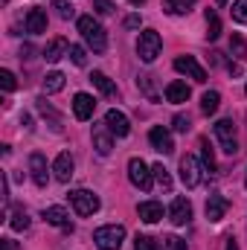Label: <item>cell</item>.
I'll return each mask as SVG.
<instances>
[{"label": "cell", "instance_id": "1", "mask_svg": "<svg viewBox=\"0 0 247 250\" xmlns=\"http://www.w3.org/2000/svg\"><path fill=\"white\" fill-rule=\"evenodd\" d=\"M79 32H82V38L87 41V47H90L93 53H105L108 35H105L102 23H99L93 15H82V18H79Z\"/></svg>", "mask_w": 247, "mask_h": 250}, {"label": "cell", "instance_id": "2", "mask_svg": "<svg viewBox=\"0 0 247 250\" xmlns=\"http://www.w3.org/2000/svg\"><path fill=\"white\" fill-rule=\"evenodd\" d=\"M160 50H163L160 32H157V29H143L140 38H137V56H140V62L151 64L157 56H160Z\"/></svg>", "mask_w": 247, "mask_h": 250}, {"label": "cell", "instance_id": "3", "mask_svg": "<svg viewBox=\"0 0 247 250\" xmlns=\"http://www.w3.org/2000/svg\"><path fill=\"white\" fill-rule=\"evenodd\" d=\"M93 242L99 250H120L125 242V227L123 224H105L93 233Z\"/></svg>", "mask_w": 247, "mask_h": 250}, {"label": "cell", "instance_id": "4", "mask_svg": "<svg viewBox=\"0 0 247 250\" xmlns=\"http://www.w3.org/2000/svg\"><path fill=\"white\" fill-rule=\"evenodd\" d=\"M181 181H184L186 189L201 187V181H204V163L198 157H192V154L181 157Z\"/></svg>", "mask_w": 247, "mask_h": 250}, {"label": "cell", "instance_id": "5", "mask_svg": "<svg viewBox=\"0 0 247 250\" xmlns=\"http://www.w3.org/2000/svg\"><path fill=\"white\" fill-rule=\"evenodd\" d=\"M70 204L79 215H93L99 209V195L90 192V189H73L70 192Z\"/></svg>", "mask_w": 247, "mask_h": 250}, {"label": "cell", "instance_id": "6", "mask_svg": "<svg viewBox=\"0 0 247 250\" xmlns=\"http://www.w3.org/2000/svg\"><path fill=\"white\" fill-rule=\"evenodd\" d=\"M128 178H131V184L137 189L148 192V189H151V181H154V172H151L140 157H131V160H128Z\"/></svg>", "mask_w": 247, "mask_h": 250}, {"label": "cell", "instance_id": "7", "mask_svg": "<svg viewBox=\"0 0 247 250\" xmlns=\"http://www.w3.org/2000/svg\"><path fill=\"white\" fill-rule=\"evenodd\" d=\"M215 140L221 143V151H227L230 157L239 151V143H236V125H233V120H218V123H215Z\"/></svg>", "mask_w": 247, "mask_h": 250}, {"label": "cell", "instance_id": "8", "mask_svg": "<svg viewBox=\"0 0 247 250\" xmlns=\"http://www.w3.org/2000/svg\"><path fill=\"white\" fill-rule=\"evenodd\" d=\"M175 70H178V73H184V76H189V79H192V82H198V84H204V82H206V70L198 64L195 56H178V59H175Z\"/></svg>", "mask_w": 247, "mask_h": 250}, {"label": "cell", "instance_id": "9", "mask_svg": "<svg viewBox=\"0 0 247 250\" xmlns=\"http://www.w3.org/2000/svg\"><path fill=\"white\" fill-rule=\"evenodd\" d=\"M148 143H151V148L160 151V154H172V151H175V140H172L169 128H163V125H154V128L148 131Z\"/></svg>", "mask_w": 247, "mask_h": 250}, {"label": "cell", "instance_id": "10", "mask_svg": "<svg viewBox=\"0 0 247 250\" xmlns=\"http://www.w3.org/2000/svg\"><path fill=\"white\" fill-rule=\"evenodd\" d=\"M93 148H96L102 157H108V154L114 151V134H111V128L105 123L93 128Z\"/></svg>", "mask_w": 247, "mask_h": 250}, {"label": "cell", "instance_id": "11", "mask_svg": "<svg viewBox=\"0 0 247 250\" xmlns=\"http://www.w3.org/2000/svg\"><path fill=\"white\" fill-rule=\"evenodd\" d=\"M105 125L111 128L114 137H128V134H131V123H128V117H125L123 111H117V108H111V111L105 114Z\"/></svg>", "mask_w": 247, "mask_h": 250}, {"label": "cell", "instance_id": "12", "mask_svg": "<svg viewBox=\"0 0 247 250\" xmlns=\"http://www.w3.org/2000/svg\"><path fill=\"white\" fill-rule=\"evenodd\" d=\"M93 111H96V99L90 96V93H76L73 96V114H76V120H90L93 117Z\"/></svg>", "mask_w": 247, "mask_h": 250}, {"label": "cell", "instance_id": "13", "mask_svg": "<svg viewBox=\"0 0 247 250\" xmlns=\"http://www.w3.org/2000/svg\"><path fill=\"white\" fill-rule=\"evenodd\" d=\"M169 218H172V224H178V227L189 224V218H192V204H189L186 198H175L172 207H169Z\"/></svg>", "mask_w": 247, "mask_h": 250}, {"label": "cell", "instance_id": "14", "mask_svg": "<svg viewBox=\"0 0 247 250\" xmlns=\"http://www.w3.org/2000/svg\"><path fill=\"white\" fill-rule=\"evenodd\" d=\"M29 169H32V181H35V187H47L50 172H47V157H44L41 151H35V154L29 157Z\"/></svg>", "mask_w": 247, "mask_h": 250}, {"label": "cell", "instance_id": "15", "mask_svg": "<svg viewBox=\"0 0 247 250\" xmlns=\"http://www.w3.org/2000/svg\"><path fill=\"white\" fill-rule=\"evenodd\" d=\"M50 227H62V230H73V224H70V215H67V209L64 207H47L44 209V215H41Z\"/></svg>", "mask_w": 247, "mask_h": 250}, {"label": "cell", "instance_id": "16", "mask_svg": "<svg viewBox=\"0 0 247 250\" xmlns=\"http://www.w3.org/2000/svg\"><path fill=\"white\" fill-rule=\"evenodd\" d=\"M73 157L62 151L59 157H56V163H53V175H56V181H62V184H70V178H73Z\"/></svg>", "mask_w": 247, "mask_h": 250}, {"label": "cell", "instance_id": "17", "mask_svg": "<svg viewBox=\"0 0 247 250\" xmlns=\"http://www.w3.org/2000/svg\"><path fill=\"white\" fill-rule=\"evenodd\" d=\"M227 198H221V195H209L206 198V207H204V212H206V218L209 221H221L224 215H227Z\"/></svg>", "mask_w": 247, "mask_h": 250}, {"label": "cell", "instance_id": "18", "mask_svg": "<svg viewBox=\"0 0 247 250\" xmlns=\"http://www.w3.org/2000/svg\"><path fill=\"white\" fill-rule=\"evenodd\" d=\"M137 215H140L145 224H157V221L163 218V204H157V201H143V204L137 207Z\"/></svg>", "mask_w": 247, "mask_h": 250}, {"label": "cell", "instance_id": "19", "mask_svg": "<svg viewBox=\"0 0 247 250\" xmlns=\"http://www.w3.org/2000/svg\"><path fill=\"white\" fill-rule=\"evenodd\" d=\"M26 32L29 35L47 32V12L44 9H29V15H26Z\"/></svg>", "mask_w": 247, "mask_h": 250}, {"label": "cell", "instance_id": "20", "mask_svg": "<svg viewBox=\"0 0 247 250\" xmlns=\"http://www.w3.org/2000/svg\"><path fill=\"white\" fill-rule=\"evenodd\" d=\"M67 53H70V44H67L64 38H53V41H50V44L44 47V59H47L50 64L62 62V59L67 56Z\"/></svg>", "mask_w": 247, "mask_h": 250}, {"label": "cell", "instance_id": "21", "mask_svg": "<svg viewBox=\"0 0 247 250\" xmlns=\"http://www.w3.org/2000/svg\"><path fill=\"white\" fill-rule=\"evenodd\" d=\"M189 96H192V90H189L186 82H172V84H166V99H169L172 105H181Z\"/></svg>", "mask_w": 247, "mask_h": 250}, {"label": "cell", "instance_id": "22", "mask_svg": "<svg viewBox=\"0 0 247 250\" xmlns=\"http://www.w3.org/2000/svg\"><path fill=\"white\" fill-rule=\"evenodd\" d=\"M90 82H93V87H96L102 96H114V93H117L114 82H111V79H108L102 70H93V73H90Z\"/></svg>", "mask_w": 247, "mask_h": 250}, {"label": "cell", "instance_id": "23", "mask_svg": "<svg viewBox=\"0 0 247 250\" xmlns=\"http://www.w3.org/2000/svg\"><path fill=\"white\" fill-rule=\"evenodd\" d=\"M218 105H221V93H218V90H206V93L201 96V111H204L206 117H212V114L218 111Z\"/></svg>", "mask_w": 247, "mask_h": 250}, {"label": "cell", "instance_id": "24", "mask_svg": "<svg viewBox=\"0 0 247 250\" xmlns=\"http://www.w3.org/2000/svg\"><path fill=\"white\" fill-rule=\"evenodd\" d=\"M201 163H204L206 175L218 172V166H215V154H212V148H209V143H206V140H201Z\"/></svg>", "mask_w": 247, "mask_h": 250}, {"label": "cell", "instance_id": "25", "mask_svg": "<svg viewBox=\"0 0 247 250\" xmlns=\"http://www.w3.org/2000/svg\"><path fill=\"white\" fill-rule=\"evenodd\" d=\"M62 87H64V73H59V70L47 73V79H44V93H59Z\"/></svg>", "mask_w": 247, "mask_h": 250}, {"label": "cell", "instance_id": "26", "mask_svg": "<svg viewBox=\"0 0 247 250\" xmlns=\"http://www.w3.org/2000/svg\"><path fill=\"white\" fill-rule=\"evenodd\" d=\"M230 53H233L239 62H245V59H247V41L239 35V32H233V35H230Z\"/></svg>", "mask_w": 247, "mask_h": 250}, {"label": "cell", "instance_id": "27", "mask_svg": "<svg viewBox=\"0 0 247 250\" xmlns=\"http://www.w3.org/2000/svg\"><path fill=\"white\" fill-rule=\"evenodd\" d=\"M218 35H221V21H218V15L212 9H206V38L215 41Z\"/></svg>", "mask_w": 247, "mask_h": 250}, {"label": "cell", "instance_id": "28", "mask_svg": "<svg viewBox=\"0 0 247 250\" xmlns=\"http://www.w3.org/2000/svg\"><path fill=\"white\" fill-rule=\"evenodd\" d=\"M67 56H70V62L76 64V67H84L87 64V50L82 44H70V53Z\"/></svg>", "mask_w": 247, "mask_h": 250}, {"label": "cell", "instance_id": "29", "mask_svg": "<svg viewBox=\"0 0 247 250\" xmlns=\"http://www.w3.org/2000/svg\"><path fill=\"white\" fill-rule=\"evenodd\" d=\"M151 172H154V181L160 184V189H172V178H169V172L163 169V163H157V166H151Z\"/></svg>", "mask_w": 247, "mask_h": 250}, {"label": "cell", "instance_id": "30", "mask_svg": "<svg viewBox=\"0 0 247 250\" xmlns=\"http://www.w3.org/2000/svg\"><path fill=\"white\" fill-rule=\"evenodd\" d=\"M192 6H195V0H166V9L172 15H186Z\"/></svg>", "mask_w": 247, "mask_h": 250}, {"label": "cell", "instance_id": "31", "mask_svg": "<svg viewBox=\"0 0 247 250\" xmlns=\"http://www.w3.org/2000/svg\"><path fill=\"white\" fill-rule=\"evenodd\" d=\"M9 227H12V230H26V227H29V215H26L23 209H15L12 218H9Z\"/></svg>", "mask_w": 247, "mask_h": 250}, {"label": "cell", "instance_id": "32", "mask_svg": "<svg viewBox=\"0 0 247 250\" xmlns=\"http://www.w3.org/2000/svg\"><path fill=\"white\" fill-rule=\"evenodd\" d=\"M53 9L59 12V18H62V21H70V18L76 15V9H73L67 0H53Z\"/></svg>", "mask_w": 247, "mask_h": 250}, {"label": "cell", "instance_id": "33", "mask_svg": "<svg viewBox=\"0 0 247 250\" xmlns=\"http://www.w3.org/2000/svg\"><path fill=\"white\" fill-rule=\"evenodd\" d=\"M230 12H233V21H239V23H247V0H236Z\"/></svg>", "mask_w": 247, "mask_h": 250}, {"label": "cell", "instance_id": "34", "mask_svg": "<svg viewBox=\"0 0 247 250\" xmlns=\"http://www.w3.org/2000/svg\"><path fill=\"white\" fill-rule=\"evenodd\" d=\"M0 87H3L6 93L18 87V82H15V73H12V70H0Z\"/></svg>", "mask_w": 247, "mask_h": 250}, {"label": "cell", "instance_id": "35", "mask_svg": "<svg viewBox=\"0 0 247 250\" xmlns=\"http://www.w3.org/2000/svg\"><path fill=\"white\" fill-rule=\"evenodd\" d=\"M93 12L102 15V18H108V15H114V3L111 0H93Z\"/></svg>", "mask_w": 247, "mask_h": 250}, {"label": "cell", "instance_id": "36", "mask_svg": "<svg viewBox=\"0 0 247 250\" xmlns=\"http://www.w3.org/2000/svg\"><path fill=\"white\" fill-rule=\"evenodd\" d=\"M134 250H157V242L151 236H137L134 239Z\"/></svg>", "mask_w": 247, "mask_h": 250}, {"label": "cell", "instance_id": "37", "mask_svg": "<svg viewBox=\"0 0 247 250\" xmlns=\"http://www.w3.org/2000/svg\"><path fill=\"white\" fill-rule=\"evenodd\" d=\"M172 128H175V131H181V134H186V131L192 128V123H189V117H184V114H178V117L172 120Z\"/></svg>", "mask_w": 247, "mask_h": 250}, {"label": "cell", "instance_id": "38", "mask_svg": "<svg viewBox=\"0 0 247 250\" xmlns=\"http://www.w3.org/2000/svg\"><path fill=\"white\" fill-rule=\"evenodd\" d=\"M166 248L169 250H186V242L178 239V236H169V239H166Z\"/></svg>", "mask_w": 247, "mask_h": 250}, {"label": "cell", "instance_id": "39", "mask_svg": "<svg viewBox=\"0 0 247 250\" xmlns=\"http://www.w3.org/2000/svg\"><path fill=\"white\" fill-rule=\"evenodd\" d=\"M125 26H128V29H137V26H140V15H128V18H125Z\"/></svg>", "mask_w": 247, "mask_h": 250}, {"label": "cell", "instance_id": "40", "mask_svg": "<svg viewBox=\"0 0 247 250\" xmlns=\"http://www.w3.org/2000/svg\"><path fill=\"white\" fill-rule=\"evenodd\" d=\"M227 250H239V245H236V239H230V242H227Z\"/></svg>", "mask_w": 247, "mask_h": 250}, {"label": "cell", "instance_id": "41", "mask_svg": "<svg viewBox=\"0 0 247 250\" xmlns=\"http://www.w3.org/2000/svg\"><path fill=\"white\" fill-rule=\"evenodd\" d=\"M128 3H134V6H143V3H145V0H128Z\"/></svg>", "mask_w": 247, "mask_h": 250}, {"label": "cell", "instance_id": "42", "mask_svg": "<svg viewBox=\"0 0 247 250\" xmlns=\"http://www.w3.org/2000/svg\"><path fill=\"white\" fill-rule=\"evenodd\" d=\"M215 3H218V6H224V3H227V0H215Z\"/></svg>", "mask_w": 247, "mask_h": 250}, {"label": "cell", "instance_id": "43", "mask_svg": "<svg viewBox=\"0 0 247 250\" xmlns=\"http://www.w3.org/2000/svg\"><path fill=\"white\" fill-rule=\"evenodd\" d=\"M245 187H247V178H245Z\"/></svg>", "mask_w": 247, "mask_h": 250}, {"label": "cell", "instance_id": "44", "mask_svg": "<svg viewBox=\"0 0 247 250\" xmlns=\"http://www.w3.org/2000/svg\"><path fill=\"white\" fill-rule=\"evenodd\" d=\"M245 93H247V84H245Z\"/></svg>", "mask_w": 247, "mask_h": 250}]
</instances>
